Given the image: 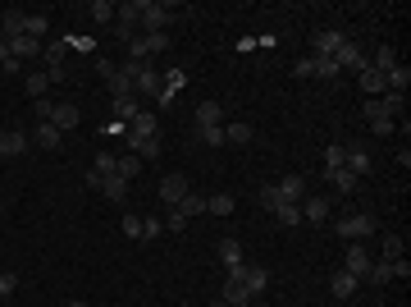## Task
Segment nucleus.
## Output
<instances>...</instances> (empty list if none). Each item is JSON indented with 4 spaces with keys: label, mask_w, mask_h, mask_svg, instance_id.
<instances>
[{
    "label": "nucleus",
    "mask_w": 411,
    "mask_h": 307,
    "mask_svg": "<svg viewBox=\"0 0 411 307\" xmlns=\"http://www.w3.org/2000/svg\"><path fill=\"white\" fill-rule=\"evenodd\" d=\"M174 23V5L165 0H137V28L142 33H169Z\"/></svg>",
    "instance_id": "nucleus-1"
},
{
    "label": "nucleus",
    "mask_w": 411,
    "mask_h": 307,
    "mask_svg": "<svg viewBox=\"0 0 411 307\" xmlns=\"http://www.w3.org/2000/svg\"><path fill=\"white\" fill-rule=\"evenodd\" d=\"M334 234H342L347 243H361L366 234H375V216H370V211H352V216H342L334 225Z\"/></svg>",
    "instance_id": "nucleus-2"
},
{
    "label": "nucleus",
    "mask_w": 411,
    "mask_h": 307,
    "mask_svg": "<svg viewBox=\"0 0 411 307\" xmlns=\"http://www.w3.org/2000/svg\"><path fill=\"white\" fill-rule=\"evenodd\" d=\"M165 46H169V33H137L133 42H129V60L146 64L155 51H165Z\"/></svg>",
    "instance_id": "nucleus-3"
},
{
    "label": "nucleus",
    "mask_w": 411,
    "mask_h": 307,
    "mask_svg": "<svg viewBox=\"0 0 411 307\" xmlns=\"http://www.w3.org/2000/svg\"><path fill=\"white\" fill-rule=\"evenodd\" d=\"M398 275H403V280H407V275H411L407 257H403V262H370L366 280H370V284H388V280H398Z\"/></svg>",
    "instance_id": "nucleus-4"
},
{
    "label": "nucleus",
    "mask_w": 411,
    "mask_h": 307,
    "mask_svg": "<svg viewBox=\"0 0 411 307\" xmlns=\"http://www.w3.org/2000/svg\"><path fill=\"white\" fill-rule=\"evenodd\" d=\"M160 88H165V83H160V69L146 60L142 69H137V79H133V92H137V97H160Z\"/></svg>",
    "instance_id": "nucleus-5"
},
{
    "label": "nucleus",
    "mask_w": 411,
    "mask_h": 307,
    "mask_svg": "<svg viewBox=\"0 0 411 307\" xmlns=\"http://www.w3.org/2000/svg\"><path fill=\"white\" fill-rule=\"evenodd\" d=\"M28 133L23 129H0V161H9V156H23L28 151Z\"/></svg>",
    "instance_id": "nucleus-6"
},
{
    "label": "nucleus",
    "mask_w": 411,
    "mask_h": 307,
    "mask_svg": "<svg viewBox=\"0 0 411 307\" xmlns=\"http://www.w3.org/2000/svg\"><path fill=\"white\" fill-rule=\"evenodd\" d=\"M188 193H192V188H188V179H183V175H165L160 179V202L165 207H179Z\"/></svg>",
    "instance_id": "nucleus-7"
},
{
    "label": "nucleus",
    "mask_w": 411,
    "mask_h": 307,
    "mask_svg": "<svg viewBox=\"0 0 411 307\" xmlns=\"http://www.w3.org/2000/svg\"><path fill=\"white\" fill-rule=\"evenodd\" d=\"M334 60H338V69H357V74H361V69H366V64H370V55L361 51L357 42H342L338 51H334Z\"/></svg>",
    "instance_id": "nucleus-8"
},
{
    "label": "nucleus",
    "mask_w": 411,
    "mask_h": 307,
    "mask_svg": "<svg viewBox=\"0 0 411 307\" xmlns=\"http://www.w3.org/2000/svg\"><path fill=\"white\" fill-rule=\"evenodd\" d=\"M342 271L347 275H357V280H366V271H370V253L361 243H347V257H342Z\"/></svg>",
    "instance_id": "nucleus-9"
},
{
    "label": "nucleus",
    "mask_w": 411,
    "mask_h": 307,
    "mask_svg": "<svg viewBox=\"0 0 411 307\" xmlns=\"http://www.w3.org/2000/svg\"><path fill=\"white\" fill-rule=\"evenodd\" d=\"M342 166H347V170H352V175H357V179H366L370 170H375V156H370L366 147H347V156H342Z\"/></svg>",
    "instance_id": "nucleus-10"
},
{
    "label": "nucleus",
    "mask_w": 411,
    "mask_h": 307,
    "mask_svg": "<svg viewBox=\"0 0 411 307\" xmlns=\"http://www.w3.org/2000/svg\"><path fill=\"white\" fill-rule=\"evenodd\" d=\"M342 42H347V37H342L338 28H320V33H316V51H311V55H325V60H334V51H338Z\"/></svg>",
    "instance_id": "nucleus-11"
},
{
    "label": "nucleus",
    "mask_w": 411,
    "mask_h": 307,
    "mask_svg": "<svg viewBox=\"0 0 411 307\" xmlns=\"http://www.w3.org/2000/svg\"><path fill=\"white\" fill-rule=\"evenodd\" d=\"M302 220H306V225H325L329 220V197H302Z\"/></svg>",
    "instance_id": "nucleus-12"
},
{
    "label": "nucleus",
    "mask_w": 411,
    "mask_h": 307,
    "mask_svg": "<svg viewBox=\"0 0 411 307\" xmlns=\"http://www.w3.org/2000/svg\"><path fill=\"white\" fill-rule=\"evenodd\" d=\"M274 188H279V197H283V202H302V197H306V179H302L297 170H292V175H283Z\"/></svg>",
    "instance_id": "nucleus-13"
},
{
    "label": "nucleus",
    "mask_w": 411,
    "mask_h": 307,
    "mask_svg": "<svg viewBox=\"0 0 411 307\" xmlns=\"http://www.w3.org/2000/svg\"><path fill=\"white\" fill-rule=\"evenodd\" d=\"M137 110H142V97H137V92H133V97H114L110 101V120H119V124H129Z\"/></svg>",
    "instance_id": "nucleus-14"
},
{
    "label": "nucleus",
    "mask_w": 411,
    "mask_h": 307,
    "mask_svg": "<svg viewBox=\"0 0 411 307\" xmlns=\"http://www.w3.org/2000/svg\"><path fill=\"white\" fill-rule=\"evenodd\" d=\"M14 37H23V9H5L0 14V42H14Z\"/></svg>",
    "instance_id": "nucleus-15"
},
{
    "label": "nucleus",
    "mask_w": 411,
    "mask_h": 307,
    "mask_svg": "<svg viewBox=\"0 0 411 307\" xmlns=\"http://www.w3.org/2000/svg\"><path fill=\"white\" fill-rule=\"evenodd\" d=\"M78 120H83V115H78V105L73 101H55V115H51V124H55V129H78Z\"/></svg>",
    "instance_id": "nucleus-16"
},
{
    "label": "nucleus",
    "mask_w": 411,
    "mask_h": 307,
    "mask_svg": "<svg viewBox=\"0 0 411 307\" xmlns=\"http://www.w3.org/2000/svg\"><path fill=\"white\" fill-rule=\"evenodd\" d=\"M42 51L46 46L32 42V37H14V42H9V55H14V60H42Z\"/></svg>",
    "instance_id": "nucleus-17"
},
{
    "label": "nucleus",
    "mask_w": 411,
    "mask_h": 307,
    "mask_svg": "<svg viewBox=\"0 0 411 307\" xmlns=\"http://www.w3.org/2000/svg\"><path fill=\"white\" fill-rule=\"evenodd\" d=\"M357 79H361V92H366V101H375L379 92H388V88H384V74H379V69H370V64L357 74Z\"/></svg>",
    "instance_id": "nucleus-18"
},
{
    "label": "nucleus",
    "mask_w": 411,
    "mask_h": 307,
    "mask_svg": "<svg viewBox=\"0 0 411 307\" xmlns=\"http://www.w3.org/2000/svg\"><path fill=\"white\" fill-rule=\"evenodd\" d=\"M357 275H347V271H334L329 275V294H334V299H352V294H357Z\"/></svg>",
    "instance_id": "nucleus-19"
},
{
    "label": "nucleus",
    "mask_w": 411,
    "mask_h": 307,
    "mask_svg": "<svg viewBox=\"0 0 411 307\" xmlns=\"http://www.w3.org/2000/svg\"><path fill=\"white\" fill-rule=\"evenodd\" d=\"M60 138H64V133L55 129V124H37V129H32V142L42 151H55V147H60Z\"/></svg>",
    "instance_id": "nucleus-20"
},
{
    "label": "nucleus",
    "mask_w": 411,
    "mask_h": 307,
    "mask_svg": "<svg viewBox=\"0 0 411 307\" xmlns=\"http://www.w3.org/2000/svg\"><path fill=\"white\" fill-rule=\"evenodd\" d=\"M114 9H119V5H110V0H92V5H87V18H92L96 28H110L114 23Z\"/></svg>",
    "instance_id": "nucleus-21"
},
{
    "label": "nucleus",
    "mask_w": 411,
    "mask_h": 307,
    "mask_svg": "<svg viewBox=\"0 0 411 307\" xmlns=\"http://www.w3.org/2000/svg\"><path fill=\"white\" fill-rule=\"evenodd\" d=\"M242 284H247L251 299H261V294H266V284H270V271H261V266H247V271H242Z\"/></svg>",
    "instance_id": "nucleus-22"
},
{
    "label": "nucleus",
    "mask_w": 411,
    "mask_h": 307,
    "mask_svg": "<svg viewBox=\"0 0 411 307\" xmlns=\"http://www.w3.org/2000/svg\"><path fill=\"white\" fill-rule=\"evenodd\" d=\"M384 88H388V92H403V97H407V88H411V69H407V64H393V69L384 74Z\"/></svg>",
    "instance_id": "nucleus-23"
},
{
    "label": "nucleus",
    "mask_w": 411,
    "mask_h": 307,
    "mask_svg": "<svg viewBox=\"0 0 411 307\" xmlns=\"http://www.w3.org/2000/svg\"><path fill=\"white\" fill-rule=\"evenodd\" d=\"M220 262H224V271L242 266V243L238 238H220Z\"/></svg>",
    "instance_id": "nucleus-24"
},
{
    "label": "nucleus",
    "mask_w": 411,
    "mask_h": 307,
    "mask_svg": "<svg viewBox=\"0 0 411 307\" xmlns=\"http://www.w3.org/2000/svg\"><path fill=\"white\" fill-rule=\"evenodd\" d=\"M46 33H51V18H46V14H23V37H32V42H42Z\"/></svg>",
    "instance_id": "nucleus-25"
},
{
    "label": "nucleus",
    "mask_w": 411,
    "mask_h": 307,
    "mask_svg": "<svg viewBox=\"0 0 411 307\" xmlns=\"http://www.w3.org/2000/svg\"><path fill=\"white\" fill-rule=\"evenodd\" d=\"M220 120H224L220 101H197V129H210V124H220Z\"/></svg>",
    "instance_id": "nucleus-26"
},
{
    "label": "nucleus",
    "mask_w": 411,
    "mask_h": 307,
    "mask_svg": "<svg viewBox=\"0 0 411 307\" xmlns=\"http://www.w3.org/2000/svg\"><path fill=\"white\" fill-rule=\"evenodd\" d=\"M393 64H398V46H375V55H370V69L388 74Z\"/></svg>",
    "instance_id": "nucleus-27"
},
{
    "label": "nucleus",
    "mask_w": 411,
    "mask_h": 307,
    "mask_svg": "<svg viewBox=\"0 0 411 307\" xmlns=\"http://www.w3.org/2000/svg\"><path fill=\"white\" fill-rule=\"evenodd\" d=\"M329 184H334V193H357V188H361V179L352 175L347 166H342V170H334V175H329Z\"/></svg>",
    "instance_id": "nucleus-28"
},
{
    "label": "nucleus",
    "mask_w": 411,
    "mask_h": 307,
    "mask_svg": "<svg viewBox=\"0 0 411 307\" xmlns=\"http://www.w3.org/2000/svg\"><path fill=\"white\" fill-rule=\"evenodd\" d=\"M270 216H274V220H279V225H292V229H297V225H302V207H297V202H279V207H274V211H270Z\"/></svg>",
    "instance_id": "nucleus-29"
},
{
    "label": "nucleus",
    "mask_w": 411,
    "mask_h": 307,
    "mask_svg": "<svg viewBox=\"0 0 411 307\" xmlns=\"http://www.w3.org/2000/svg\"><path fill=\"white\" fill-rule=\"evenodd\" d=\"M23 88H28V97H46V88H51V79H46V69H32V74H28V79H23Z\"/></svg>",
    "instance_id": "nucleus-30"
},
{
    "label": "nucleus",
    "mask_w": 411,
    "mask_h": 307,
    "mask_svg": "<svg viewBox=\"0 0 411 307\" xmlns=\"http://www.w3.org/2000/svg\"><path fill=\"white\" fill-rule=\"evenodd\" d=\"M224 142H233V147H247V142H251V124H224Z\"/></svg>",
    "instance_id": "nucleus-31"
},
{
    "label": "nucleus",
    "mask_w": 411,
    "mask_h": 307,
    "mask_svg": "<svg viewBox=\"0 0 411 307\" xmlns=\"http://www.w3.org/2000/svg\"><path fill=\"white\" fill-rule=\"evenodd\" d=\"M101 193H105V197H110V202H124V197H129V179H119V175H110V179H105V184H101Z\"/></svg>",
    "instance_id": "nucleus-32"
},
{
    "label": "nucleus",
    "mask_w": 411,
    "mask_h": 307,
    "mask_svg": "<svg viewBox=\"0 0 411 307\" xmlns=\"http://www.w3.org/2000/svg\"><path fill=\"white\" fill-rule=\"evenodd\" d=\"M105 83H110V97H133V79H129V74H119V69H114Z\"/></svg>",
    "instance_id": "nucleus-33"
},
{
    "label": "nucleus",
    "mask_w": 411,
    "mask_h": 307,
    "mask_svg": "<svg viewBox=\"0 0 411 307\" xmlns=\"http://www.w3.org/2000/svg\"><path fill=\"white\" fill-rule=\"evenodd\" d=\"M311 60H316V79H325V83H334L338 79V60H325V55H311Z\"/></svg>",
    "instance_id": "nucleus-34"
},
{
    "label": "nucleus",
    "mask_w": 411,
    "mask_h": 307,
    "mask_svg": "<svg viewBox=\"0 0 411 307\" xmlns=\"http://www.w3.org/2000/svg\"><path fill=\"white\" fill-rule=\"evenodd\" d=\"M233 207H238V202H233L229 193H220V197H206V211H210V216H233Z\"/></svg>",
    "instance_id": "nucleus-35"
},
{
    "label": "nucleus",
    "mask_w": 411,
    "mask_h": 307,
    "mask_svg": "<svg viewBox=\"0 0 411 307\" xmlns=\"http://www.w3.org/2000/svg\"><path fill=\"white\" fill-rule=\"evenodd\" d=\"M342 156H347V147L329 142V147H325V175H334V170H342Z\"/></svg>",
    "instance_id": "nucleus-36"
},
{
    "label": "nucleus",
    "mask_w": 411,
    "mask_h": 307,
    "mask_svg": "<svg viewBox=\"0 0 411 307\" xmlns=\"http://www.w3.org/2000/svg\"><path fill=\"white\" fill-rule=\"evenodd\" d=\"M96 175H101V179H110V175H119V156H110V151H101V156H96Z\"/></svg>",
    "instance_id": "nucleus-37"
},
{
    "label": "nucleus",
    "mask_w": 411,
    "mask_h": 307,
    "mask_svg": "<svg viewBox=\"0 0 411 307\" xmlns=\"http://www.w3.org/2000/svg\"><path fill=\"white\" fill-rule=\"evenodd\" d=\"M160 83H165V92H174V97H179V88H188V74H183V69H169V74H160Z\"/></svg>",
    "instance_id": "nucleus-38"
},
{
    "label": "nucleus",
    "mask_w": 411,
    "mask_h": 307,
    "mask_svg": "<svg viewBox=\"0 0 411 307\" xmlns=\"http://www.w3.org/2000/svg\"><path fill=\"white\" fill-rule=\"evenodd\" d=\"M197 142H206V147H220V142H224V124H210V129H197Z\"/></svg>",
    "instance_id": "nucleus-39"
},
{
    "label": "nucleus",
    "mask_w": 411,
    "mask_h": 307,
    "mask_svg": "<svg viewBox=\"0 0 411 307\" xmlns=\"http://www.w3.org/2000/svg\"><path fill=\"white\" fill-rule=\"evenodd\" d=\"M174 211H183V216H201V211H206V197H197V193H188V197H183V202L174 207Z\"/></svg>",
    "instance_id": "nucleus-40"
},
{
    "label": "nucleus",
    "mask_w": 411,
    "mask_h": 307,
    "mask_svg": "<svg viewBox=\"0 0 411 307\" xmlns=\"http://www.w3.org/2000/svg\"><path fill=\"white\" fill-rule=\"evenodd\" d=\"M279 202H283V197H279V188H274V184H266V188L256 193V207H266V211H274Z\"/></svg>",
    "instance_id": "nucleus-41"
},
{
    "label": "nucleus",
    "mask_w": 411,
    "mask_h": 307,
    "mask_svg": "<svg viewBox=\"0 0 411 307\" xmlns=\"http://www.w3.org/2000/svg\"><path fill=\"white\" fill-rule=\"evenodd\" d=\"M119 225H124V234H129V238H137V243H142V216L124 211V220H119Z\"/></svg>",
    "instance_id": "nucleus-42"
},
{
    "label": "nucleus",
    "mask_w": 411,
    "mask_h": 307,
    "mask_svg": "<svg viewBox=\"0 0 411 307\" xmlns=\"http://www.w3.org/2000/svg\"><path fill=\"white\" fill-rule=\"evenodd\" d=\"M384 262H403V238H398V234L384 238Z\"/></svg>",
    "instance_id": "nucleus-43"
},
{
    "label": "nucleus",
    "mask_w": 411,
    "mask_h": 307,
    "mask_svg": "<svg viewBox=\"0 0 411 307\" xmlns=\"http://www.w3.org/2000/svg\"><path fill=\"white\" fill-rule=\"evenodd\" d=\"M137 170H142V161H137V156H119V179H129V184H133Z\"/></svg>",
    "instance_id": "nucleus-44"
},
{
    "label": "nucleus",
    "mask_w": 411,
    "mask_h": 307,
    "mask_svg": "<svg viewBox=\"0 0 411 307\" xmlns=\"http://www.w3.org/2000/svg\"><path fill=\"white\" fill-rule=\"evenodd\" d=\"M366 124H370V133H379V138H388V133L398 129V124L388 120V115H375V120H366Z\"/></svg>",
    "instance_id": "nucleus-45"
},
{
    "label": "nucleus",
    "mask_w": 411,
    "mask_h": 307,
    "mask_svg": "<svg viewBox=\"0 0 411 307\" xmlns=\"http://www.w3.org/2000/svg\"><path fill=\"white\" fill-rule=\"evenodd\" d=\"M160 234H165V220L160 216H146L142 220V238H160Z\"/></svg>",
    "instance_id": "nucleus-46"
},
{
    "label": "nucleus",
    "mask_w": 411,
    "mask_h": 307,
    "mask_svg": "<svg viewBox=\"0 0 411 307\" xmlns=\"http://www.w3.org/2000/svg\"><path fill=\"white\" fill-rule=\"evenodd\" d=\"M183 225H188V216L169 207V216H165V229H169V234H183Z\"/></svg>",
    "instance_id": "nucleus-47"
},
{
    "label": "nucleus",
    "mask_w": 411,
    "mask_h": 307,
    "mask_svg": "<svg viewBox=\"0 0 411 307\" xmlns=\"http://www.w3.org/2000/svg\"><path fill=\"white\" fill-rule=\"evenodd\" d=\"M142 156H146V161H155V156H160V138H146L142 147H137V161H142Z\"/></svg>",
    "instance_id": "nucleus-48"
},
{
    "label": "nucleus",
    "mask_w": 411,
    "mask_h": 307,
    "mask_svg": "<svg viewBox=\"0 0 411 307\" xmlns=\"http://www.w3.org/2000/svg\"><path fill=\"white\" fill-rule=\"evenodd\" d=\"M14 289H18V275L14 271H0V299H9Z\"/></svg>",
    "instance_id": "nucleus-49"
},
{
    "label": "nucleus",
    "mask_w": 411,
    "mask_h": 307,
    "mask_svg": "<svg viewBox=\"0 0 411 307\" xmlns=\"http://www.w3.org/2000/svg\"><path fill=\"white\" fill-rule=\"evenodd\" d=\"M292 74H297V79H316V60H311V55H302V60H297V69H292Z\"/></svg>",
    "instance_id": "nucleus-50"
},
{
    "label": "nucleus",
    "mask_w": 411,
    "mask_h": 307,
    "mask_svg": "<svg viewBox=\"0 0 411 307\" xmlns=\"http://www.w3.org/2000/svg\"><path fill=\"white\" fill-rule=\"evenodd\" d=\"M114 37H124V42H133V37H137V23H124V18H114Z\"/></svg>",
    "instance_id": "nucleus-51"
},
{
    "label": "nucleus",
    "mask_w": 411,
    "mask_h": 307,
    "mask_svg": "<svg viewBox=\"0 0 411 307\" xmlns=\"http://www.w3.org/2000/svg\"><path fill=\"white\" fill-rule=\"evenodd\" d=\"M9 60V42H0V64H5Z\"/></svg>",
    "instance_id": "nucleus-52"
},
{
    "label": "nucleus",
    "mask_w": 411,
    "mask_h": 307,
    "mask_svg": "<svg viewBox=\"0 0 411 307\" xmlns=\"http://www.w3.org/2000/svg\"><path fill=\"white\" fill-rule=\"evenodd\" d=\"M238 307H256V299H251V303H238Z\"/></svg>",
    "instance_id": "nucleus-53"
},
{
    "label": "nucleus",
    "mask_w": 411,
    "mask_h": 307,
    "mask_svg": "<svg viewBox=\"0 0 411 307\" xmlns=\"http://www.w3.org/2000/svg\"><path fill=\"white\" fill-rule=\"evenodd\" d=\"M68 307H87V303H68Z\"/></svg>",
    "instance_id": "nucleus-54"
},
{
    "label": "nucleus",
    "mask_w": 411,
    "mask_h": 307,
    "mask_svg": "<svg viewBox=\"0 0 411 307\" xmlns=\"http://www.w3.org/2000/svg\"><path fill=\"white\" fill-rule=\"evenodd\" d=\"M210 307H229V303H210Z\"/></svg>",
    "instance_id": "nucleus-55"
},
{
    "label": "nucleus",
    "mask_w": 411,
    "mask_h": 307,
    "mask_svg": "<svg viewBox=\"0 0 411 307\" xmlns=\"http://www.w3.org/2000/svg\"><path fill=\"white\" fill-rule=\"evenodd\" d=\"M0 307H5V299H0Z\"/></svg>",
    "instance_id": "nucleus-56"
}]
</instances>
